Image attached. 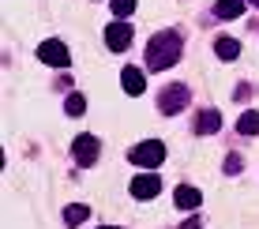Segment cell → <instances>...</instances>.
Masks as SVG:
<instances>
[{"label":"cell","instance_id":"obj_15","mask_svg":"<svg viewBox=\"0 0 259 229\" xmlns=\"http://www.w3.org/2000/svg\"><path fill=\"white\" fill-rule=\"evenodd\" d=\"M64 109H68V117H83V109H87V98H83V94H68Z\"/></svg>","mask_w":259,"mask_h":229},{"label":"cell","instance_id":"obj_3","mask_svg":"<svg viewBox=\"0 0 259 229\" xmlns=\"http://www.w3.org/2000/svg\"><path fill=\"white\" fill-rule=\"evenodd\" d=\"M188 102H192L188 83H173V86H165V90H162V98H158V109H162L165 117H177V113H181Z\"/></svg>","mask_w":259,"mask_h":229},{"label":"cell","instance_id":"obj_5","mask_svg":"<svg viewBox=\"0 0 259 229\" xmlns=\"http://www.w3.org/2000/svg\"><path fill=\"white\" fill-rule=\"evenodd\" d=\"M38 60H46V64H53V68H64L71 57H68V45H64V41L49 38V41H41V45H38Z\"/></svg>","mask_w":259,"mask_h":229},{"label":"cell","instance_id":"obj_8","mask_svg":"<svg viewBox=\"0 0 259 229\" xmlns=\"http://www.w3.org/2000/svg\"><path fill=\"white\" fill-rule=\"evenodd\" d=\"M120 83H124V90H128L132 98H139V94H143V72H139V68H124Z\"/></svg>","mask_w":259,"mask_h":229},{"label":"cell","instance_id":"obj_2","mask_svg":"<svg viewBox=\"0 0 259 229\" xmlns=\"http://www.w3.org/2000/svg\"><path fill=\"white\" fill-rule=\"evenodd\" d=\"M128 162L132 165H147V169H158V165L165 162V147L158 143V139H147V143H139V147L128 151Z\"/></svg>","mask_w":259,"mask_h":229},{"label":"cell","instance_id":"obj_7","mask_svg":"<svg viewBox=\"0 0 259 229\" xmlns=\"http://www.w3.org/2000/svg\"><path fill=\"white\" fill-rule=\"evenodd\" d=\"M158 192H162V177H154V173L132 180V196H136V199H154Z\"/></svg>","mask_w":259,"mask_h":229},{"label":"cell","instance_id":"obj_13","mask_svg":"<svg viewBox=\"0 0 259 229\" xmlns=\"http://www.w3.org/2000/svg\"><path fill=\"white\" fill-rule=\"evenodd\" d=\"M214 53H218V60H237L240 57V45L233 38H218V41H214Z\"/></svg>","mask_w":259,"mask_h":229},{"label":"cell","instance_id":"obj_17","mask_svg":"<svg viewBox=\"0 0 259 229\" xmlns=\"http://www.w3.org/2000/svg\"><path fill=\"white\" fill-rule=\"evenodd\" d=\"M226 173H240V158H237V154L226 162Z\"/></svg>","mask_w":259,"mask_h":229},{"label":"cell","instance_id":"obj_9","mask_svg":"<svg viewBox=\"0 0 259 229\" xmlns=\"http://www.w3.org/2000/svg\"><path fill=\"white\" fill-rule=\"evenodd\" d=\"M218 128H222L218 109H203V113H199V120H195V131H199V135H210V131H218Z\"/></svg>","mask_w":259,"mask_h":229},{"label":"cell","instance_id":"obj_1","mask_svg":"<svg viewBox=\"0 0 259 229\" xmlns=\"http://www.w3.org/2000/svg\"><path fill=\"white\" fill-rule=\"evenodd\" d=\"M181 53H184L181 34L177 30H158L154 38H150V45H147V68L150 72H165V68H173L177 60H181Z\"/></svg>","mask_w":259,"mask_h":229},{"label":"cell","instance_id":"obj_12","mask_svg":"<svg viewBox=\"0 0 259 229\" xmlns=\"http://www.w3.org/2000/svg\"><path fill=\"white\" fill-rule=\"evenodd\" d=\"M87 218H91V207H87V203H71V207H64V222H68V225H83Z\"/></svg>","mask_w":259,"mask_h":229},{"label":"cell","instance_id":"obj_11","mask_svg":"<svg viewBox=\"0 0 259 229\" xmlns=\"http://www.w3.org/2000/svg\"><path fill=\"white\" fill-rule=\"evenodd\" d=\"M240 12H244V0H218V4H214V15H218V19H237Z\"/></svg>","mask_w":259,"mask_h":229},{"label":"cell","instance_id":"obj_19","mask_svg":"<svg viewBox=\"0 0 259 229\" xmlns=\"http://www.w3.org/2000/svg\"><path fill=\"white\" fill-rule=\"evenodd\" d=\"M98 229H117V225H98Z\"/></svg>","mask_w":259,"mask_h":229},{"label":"cell","instance_id":"obj_14","mask_svg":"<svg viewBox=\"0 0 259 229\" xmlns=\"http://www.w3.org/2000/svg\"><path fill=\"white\" fill-rule=\"evenodd\" d=\"M237 131L240 135H259V113H244L237 120Z\"/></svg>","mask_w":259,"mask_h":229},{"label":"cell","instance_id":"obj_6","mask_svg":"<svg viewBox=\"0 0 259 229\" xmlns=\"http://www.w3.org/2000/svg\"><path fill=\"white\" fill-rule=\"evenodd\" d=\"M71 154H75L79 165H94L98 162V139L94 135H79L75 143H71Z\"/></svg>","mask_w":259,"mask_h":229},{"label":"cell","instance_id":"obj_4","mask_svg":"<svg viewBox=\"0 0 259 229\" xmlns=\"http://www.w3.org/2000/svg\"><path fill=\"white\" fill-rule=\"evenodd\" d=\"M105 45H109L113 53H124V49L132 45V26L124 23V19L109 23V26H105Z\"/></svg>","mask_w":259,"mask_h":229},{"label":"cell","instance_id":"obj_18","mask_svg":"<svg viewBox=\"0 0 259 229\" xmlns=\"http://www.w3.org/2000/svg\"><path fill=\"white\" fill-rule=\"evenodd\" d=\"M184 229H199V218H188V222H184Z\"/></svg>","mask_w":259,"mask_h":229},{"label":"cell","instance_id":"obj_16","mask_svg":"<svg viewBox=\"0 0 259 229\" xmlns=\"http://www.w3.org/2000/svg\"><path fill=\"white\" fill-rule=\"evenodd\" d=\"M113 15H117V19H128L132 12H136V0H113Z\"/></svg>","mask_w":259,"mask_h":229},{"label":"cell","instance_id":"obj_20","mask_svg":"<svg viewBox=\"0 0 259 229\" xmlns=\"http://www.w3.org/2000/svg\"><path fill=\"white\" fill-rule=\"evenodd\" d=\"M252 4H255V8H259V0H252Z\"/></svg>","mask_w":259,"mask_h":229},{"label":"cell","instance_id":"obj_10","mask_svg":"<svg viewBox=\"0 0 259 229\" xmlns=\"http://www.w3.org/2000/svg\"><path fill=\"white\" fill-rule=\"evenodd\" d=\"M173 199H177V207H181V210H195V207H199V192L188 188V184H181Z\"/></svg>","mask_w":259,"mask_h":229}]
</instances>
